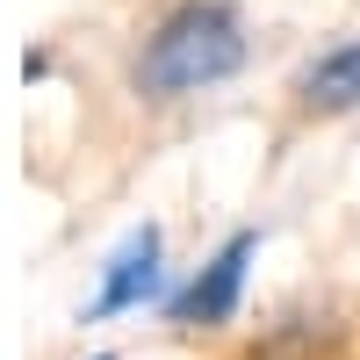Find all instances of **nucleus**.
Wrapping results in <instances>:
<instances>
[{
	"label": "nucleus",
	"instance_id": "20e7f679",
	"mask_svg": "<svg viewBox=\"0 0 360 360\" xmlns=\"http://www.w3.org/2000/svg\"><path fill=\"white\" fill-rule=\"evenodd\" d=\"M303 101L310 108H353L360 101V44H339V51H324L310 79H303Z\"/></svg>",
	"mask_w": 360,
	"mask_h": 360
},
{
	"label": "nucleus",
	"instance_id": "7ed1b4c3",
	"mask_svg": "<svg viewBox=\"0 0 360 360\" xmlns=\"http://www.w3.org/2000/svg\"><path fill=\"white\" fill-rule=\"evenodd\" d=\"M159 288V231H130V245L108 259V274H101V295H94V310H130L144 303V295Z\"/></svg>",
	"mask_w": 360,
	"mask_h": 360
},
{
	"label": "nucleus",
	"instance_id": "f257e3e1",
	"mask_svg": "<svg viewBox=\"0 0 360 360\" xmlns=\"http://www.w3.org/2000/svg\"><path fill=\"white\" fill-rule=\"evenodd\" d=\"M238 65H245V29H238V15L217 8V0H188V8H173L159 22V37L144 44L137 86L173 101V94H195V86L231 79Z\"/></svg>",
	"mask_w": 360,
	"mask_h": 360
},
{
	"label": "nucleus",
	"instance_id": "f03ea898",
	"mask_svg": "<svg viewBox=\"0 0 360 360\" xmlns=\"http://www.w3.org/2000/svg\"><path fill=\"white\" fill-rule=\"evenodd\" d=\"M252 252H259V238L238 231L231 245L188 281V295L173 303V317H180V324H224V317L238 310V288H245V259H252Z\"/></svg>",
	"mask_w": 360,
	"mask_h": 360
},
{
	"label": "nucleus",
	"instance_id": "39448f33",
	"mask_svg": "<svg viewBox=\"0 0 360 360\" xmlns=\"http://www.w3.org/2000/svg\"><path fill=\"white\" fill-rule=\"evenodd\" d=\"M101 360H108V353H101Z\"/></svg>",
	"mask_w": 360,
	"mask_h": 360
}]
</instances>
